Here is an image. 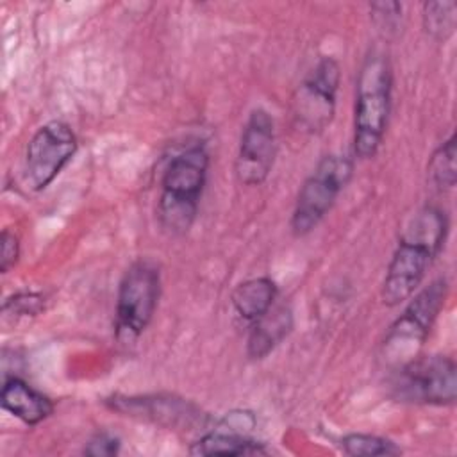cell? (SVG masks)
Segmentation results:
<instances>
[{"label":"cell","mask_w":457,"mask_h":457,"mask_svg":"<svg viewBox=\"0 0 457 457\" xmlns=\"http://www.w3.org/2000/svg\"><path fill=\"white\" fill-rule=\"evenodd\" d=\"M391 66L384 54L371 52L357 77L353 154L359 159L375 157L386 134L391 111Z\"/></svg>","instance_id":"3957f363"},{"label":"cell","mask_w":457,"mask_h":457,"mask_svg":"<svg viewBox=\"0 0 457 457\" xmlns=\"http://www.w3.org/2000/svg\"><path fill=\"white\" fill-rule=\"evenodd\" d=\"M248 412H234V423L228 421V430L225 427L214 428L212 432L202 436L198 441H195L189 446L191 455H259L266 453L262 443L252 439L245 432L237 430L241 427V421L245 420Z\"/></svg>","instance_id":"8fae6325"},{"label":"cell","mask_w":457,"mask_h":457,"mask_svg":"<svg viewBox=\"0 0 457 457\" xmlns=\"http://www.w3.org/2000/svg\"><path fill=\"white\" fill-rule=\"evenodd\" d=\"M120 452V441L114 436L109 434H96L93 439H89L87 446L84 448L86 455L91 457H111Z\"/></svg>","instance_id":"44dd1931"},{"label":"cell","mask_w":457,"mask_h":457,"mask_svg":"<svg viewBox=\"0 0 457 457\" xmlns=\"http://www.w3.org/2000/svg\"><path fill=\"white\" fill-rule=\"evenodd\" d=\"M275 121L264 109H253L243 127L236 157V177L245 186H261L275 162Z\"/></svg>","instance_id":"30bf717a"},{"label":"cell","mask_w":457,"mask_h":457,"mask_svg":"<svg viewBox=\"0 0 457 457\" xmlns=\"http://www.w3.org/2000/svg\"><path fill=\"white\" fill-rule=\"evenodd\" d=\"M393 389L400 402L453 405L457 398L455 361L446 355H416L398 368Z\"/></svg>","instance_id":"52a82bcc"},{"label":"cell","mask_w":457,"mask_h":457,"mask_svg":"<svg viewBox=\"0 0 457 457\" xmlns=\"http://www.w3.org/2000/svg\"><path fill=\"white\" fill-rule=\"evenodd\" d=\"M293 328V314L286 305L271 307L262 318L253 323L248 337V357L262 359L266 357Z\"/></svg>","instance_id":"4fadbf2b"},{"label":"cell","mask_w":457,"mask_h":457,"mask_svg":"<svg viewBox=\"0 0 457 457\" xmlns=\"http://www.w3.org/2000/svg\"><path fill=\"white\" fill-rule=\"evenodd\" d=\"M446 232V214L436 205H423L409 216L384 278L382 302L386 305H400L414 295L441 252Z\"/></svg>","instance_id":"6da1fadb"},{"label":"cell","mask_w":457,"mask_h":457,"mask_svg":"<svg viewBox=\"0 0 457 457\" xmlns=\"http://www.w3.org/2000/svg\"><path fill=\"white\" fill-rule=\"evenodd\" d=\"M209 154L204 145H195L177 154L161 180L157 214L170 234H184L191 228L200 196L205 186Z\"/></svg>","instance_id":"7a4b0ae2"},{"label":"cell","mask_w":457,"mask_h":457,"mask_svg":"<svg viewBox=\"0 0 457 457\" xmlns=\"http://www.w3.org/2000/svg\"><path fill=\"white\" fill-rule=\"evenodd\" d=\"M448 286L445 278H437L414 295L402 314L389 327L382 357L391 366H402L418 355L430 328L445 305Z\"/></svg>","instance_id":"277c9868"},{"label":"cell","mask_w":457,"mask_h":457,"mask_svg":"<svg viewBox=\"0 0 457 457\" xmlns=\"http://www.w3.org/2000/svg\"><path fill=\"white\" fill-rule=\"evenodd\" d=\"M455 4L453 2H428L423 5L425 32L437 39L446 41L455 29Z\"/></svg>","instance_id":"2e32d148"},{"label":"cell","mask_w":457,"mask_h":457,"mask_svg":"<svg viewBox=\"0 0 457 457\" xmlns=\"http://www.w3.org/2000/svg\"><path fill=\"white\" fill-rule=\"evenodd\" d=\"M277 298V286L268 277H257L241 282L232 293V307L239 318L255 323L262 318Z\"/></svg>","instance_id":"5bb4252c"},{"label":"cell","mask_w":457,"mask_h":457,"mask_svg":"<svg viewBox=\"0 0 457 457\" xmlns=\"http://www.w3.org/2000/svg\"><path fill=\"white\" fill-rule=\"evenodd\" d=\"M371 9V16L377 23V27L380 30H395L400 18H402V5L396 4V2H380V4H371L370 5Z\"/></svg>","instance_id":"d6986e66"},{"label":"cell","mask_w":457,"mask_h":457,"mask_svg":"<svg viewBox=\"0 0 457 457\" xmlns=\"http://www.w3.org/2000/svg\"><path fill=\"white\" fill-rule=\"evenodd\" d=\"M353 162L346 155H325L302 184L291 216L295 236L309 234L332 209L352 179Z\"/></svg>","instance_id":"8992f818"},{"label":"cell","mask_w":457,"mask_h":457,"mask_svg":"<svg viewBox=\"0 0 457 457\" xmlns=\"http://www.w3.org/2000/svg\"><path fill=\"white\" fill-rule=\"evenodd\" d=\"M455 134H452L430 157L428 175L436 187L452 189L457 180L455 166Z\"/></svg>","instance_id":"9a60e30c"},{"label":"cell","mask_w":457,"mask_h":457,"mask_svg":"<svg viewBox=\"0 0 457 457\" xmlns=\"http://www.w3.org/2000/svg\"><path fill=\"white\" fill-rule=\"evenodd\" d=\"M0 403L4 411L27 425H37L54 412V402L18 377H11L4 382Z\"/></svg>","instance_id":"7c38bea8"},{"label":"cell","mask_w":457,"mask_h":457,"mask_svg":"<svg viewBox=\"0 0 457 457\" xmlns=\"http://www.w3.org/2000/svg\"><path fill=\"white\" fill-rule=\"evenodd\" d=\"M337 86L339 64L332 57H321L293 96L295 120L302 130L318 134L327 129L334 118Z\"/></svg>","instance_id":"9c48e42d"},{"label":"cell","mask_w":457,"mask_h":457,"mask_svg":"<svg viewBox=\"0 0 457 457\" xmlns=\"http://www.w3.org/2000/svg\"><path fill=\"white\" fill-rule=\"evenodd\" d=\"M77 152V136L61 120L39 127L30 137L25 152L23 179L29 189H45L70 162Z\"/></svg>","instance_id":"ba28073f"},{"label":"cell","mask_w":457,"mask_h":457,"mask_svg":"<svg viewBox=\"0 0 457 457\" xmlns=\"http://www.w3.org/2000/svg\"><path fill=\"white\" fill-rule=\"evenodd\" d=\"M341 448L352 457L398 455L402 452L393 441L371 434H348L341 439Z\"/></svg>","instance_id":"e0dca14e"},{"label":"cell","mask_w":457,"mask_h":457,"mask_svg":"<svg viewBox=\"0 0 457 457\" xmlns=\"http://www.w3.org/2000/svg\"><path fill=\"white\" fill-rule=\"evenodd\" d=\"M161 295V271L152 261H136L123 275L116 296V339L134 343L148 327Z\"/></svg>","instance_id":"5b68a950"},{"label":"cell","mask_w":457,"mask_h":457,"mask_svg":"<svg viewBox=\"0 0 457 457\" xmlns=\"http://www.w3.org/2000/svg\"><path fill=\"white\" fill-rule=\"evenodd\" d=\"M43 296L36 295V293H20L14 295L11 298H7L2 305V312L4 316H14V318H21V316H36L37 312L43 311Z\"/></svg>","instance_id":"ac0fdd59"},{"label":"cell","mask_w":457,"mask_h":457,"mask_svg":"<svg viewBox=\"0 0 457 457\" xmlns=\"http://www.w3.org/2000/svg\"><path fill=\"white\" fill-rule=\"evenodd\" d=\"M20 257V239L11 230H2L0 236V271L7 273Z\"/></svg>","instance_id":"ffe728a7"}]
</instances>
